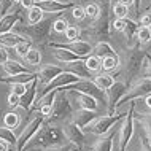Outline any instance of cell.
I'll list each match as a JSON object with an SVG mask.
<instances>
[{"instance_id":"d6986e66","label":"cell","mask_w":151,"mask_h":151,"mask_svg":"<svg viewBox=\"0 0 151 151\" xmlns=\"http://www.w3.org/2000/svg\"><path fill=\"white\" fill-rule=\"evenodd\" d=\"M138 22L135 21V19L132 18H127L126 19V29H124V37H126V42H127V48H132L135 46V45H138L137 42V30H138Z\"/></svg>"},{"instance_id":"44dd1931","label":"cell","mask_w":151,"mask_h":151,"mask_svg":"<svg viewBox=\"0 0 151 151\" xmlns=\"http://www.w3.org/2000/svg\"><path fill=\"white\" fill-rule=\"evenodd\" d=\"M134 118H135V122L140 126L142 134L151 143V113H137L135 115V111H134Z\"/></svg>"},{"instance_id":"816d5d0a","label":"cell","mask_w":151,"mask_h":151,"mask_svg":"<svg viewBox=\"0 0 151 151\" xmlns=\"http://www.w3.org/2000/svg\"><path fill=\"white\" fill-rule=\"evenodd\" d=\"M35 5V0H21V5L19 6H22L24 10H29L30 6H34Z\"/></svg>"},{"instance_id":"7a4b0ae2","label":"cell","mask_w":151,"mask_h":151,"mask_svg":"<svg viewBox=\"0 0 151 151\" xmlns=\"http://www.w3.org/2000/svg\"><path fill=\"white\" fill-rule=\"evenodd\" d=\"M73 111H75V108H73L65 89H62V91L58 89V92L54 96V100L51 104V113L45 119L48 122H54V124H62V122L72 119Z\"/></svg>"},{"instance_id":"4316f807","label":"cell","mask_w":151,"mask_h":151,"mask_svg":"<svg viewBox=\"0 0 151 151\" xmlns=\"http://www.w3.org/2000/svg\"><path fill=\"white\" fill-rule=\"evenodd\" d=\"M91 80L94 81V84H96L97 88H100L102 91H107V89L116 81V76L111 75V73L104 72V73H97V75L94 76V78H91Z\"/></svg>"},{"instance_id":"277c9868","label":"cell","mask_w":151,"mask_h":151,"mask_svg":"<svg viewBox=\"0 0 151 151\" xmlns=\"http://www.w3.org/2000/svg\"><path fill=\"white\" fill-rule=\"evenodd\" d=\"M127 111V110H124V111H115L111 113V115H107V116H96L91 122H88L86 126L83 127L84 134H92V135H104V134H107L110 129L113 127V126L116 124L118 121L121 119L122 116H124V113Z\"/></svg>"},{"instance_id":"ba28073f","label":"cell","mask_w":151,"mask_h":151,"mask_svg":"<svg viewBox=\"0 0 151 151\" xmlns=\"http://www.w3.org/2000/svg\"><path fill=\"white\" fill-rule=\"evenodd\" d=\"M127 88H129V84L121 78V80H116L115 83L105 91V94H107V107H108L110 115L116 111L118 104H119V100L122 99V96L127 92Z\"/></svg>"},{"instance_id":"f1b7e54d","label":"cell","mask_w":151,"mask_h":151,"mask_svg":"<svg viewBox=\"0 0 151 151\" xmlns=\"http://www.w3.org/2000/svg\"><path fill=\"white\" fill-rule=\"evenodd\" d=\"M100 60H102V70L107 72V73L116 70V68L121 65V58H119V54L107 56V58H104V59H100Z\"/></svg>"},{"instance_id":"7402d4cb","label":"cell","mask_w":151,"mask_h":151,"mask_svg":"<svg viewBox=\"0 0 151 151\" xmlns=\"http://www.w3.org/2000/svg\"><path fill=\"white\" fill-rule=\"evenodd\" d=\"M96 116H97V111H91V110L78 108V110H75V111H73L72 121H73V122H76V124H78L80 127L83 129L84 126H86L88 122H91Z\"/></svg>"},{"instance_id":"f907efd6","label":"cell","mask_w":151,"mask_h":151,"mask_svg":"<svg viewBox=\"0 0 151 151\" xmlns=\"http://www.w3.org/2000/svg\"><path fill=\"white\" fill-rule=\"evenodd\" d=\"M38 111H40V115H42L43 118H48L50 113H51V105H42Z\"/></svg>"},{"instance_id":"d590c367","label":"cell","mask_w":151,"mask_h":151,"mask_svg":"<svg viewBox=\"0 0 151 151\" xmlns=\"http://www.w3.org/2000/svg\"><path fill=\"white\" fill-rule=\"evenodd\" d=\"M137 42L140 46H145V45H148L151 42V32L148 27H143V26H140L138 27V30H137Z\"/></svg>"},{"instance_id":"5bb4252c","label":"cell","mask_w":151,"mask_h":151,"mask_svg":"<svg viewBox=\"0 0 151 151\" xmlns=\"http://www.w3.org/2000/svg\"><path fill=\"white\" fill-rule=\"evenodd\" d=\"M38 76H35L32 81H29V83H26V92L21 96V99H19V107H21L22 110H30L32 105H34V102L37 99V94H38Z\"/></svg>"},{"instance_id":"680465c9","label":"cell","mask_w":151,"mask_h":151,"mask_svg":"<svg viewBox=\"0 0 151 151\" xmlns=\"http://www.w3.org/2000/svg\"><path fill=\"white\" fill-rule=\"evenodd\" d=\"M148 29H150V32H151V26H150V27H148Z\"/></svg>"},{"instance_id":"9f6ffc18","label":"cell","mask_w":151,"mask_h":151,"mask_svg":"<svg viewBox=\"0 0 151 151\" xmlns=\"http://www.w3.org/2000/svg\"><path fill=\"white\" fill-rule=\"evenodd\" d=\"M72 151H81V150L78 148V146H73V148H72Z\"/></svg>"},{"instance_id":"1f68e13d","label":"cell","mask_w":151,"mask_h":151,"mask_svg":"<svg viewBox=\"0 0 151 151\" xmlns=\"http://www.w3.org/2000/svg\"><path fill=\"white\" fill-rule=\"evenodd\" d=\"M22 58H24V62H26V64L38 65L40 62H42V52H40V50H37V48H30V50L27 51Z\"/></svg>"},{"instance_id":"d4e9b609","label":"cell","mask_w":151,"mask_h":151,"mask_svg":"<svg viewBox=\"0 0 151 151\" xmlns=\"http://www.w3.org/2000/svg\"><path fill=\"white\" fill-rule=\"evenodd\" d=\"M92 54L97 56L99 59H104L107 56H113V54H118L116 50L110 45V42H99L96 45H92Z\"/></svg>"},{"instance_id":"ffe728a7","label":"cell","mask_w":151,"mask_h":151,"mask_svg":"<svg viewBox=\"0 0 151 151\" xmlns=\"http://www.w3.org/2000/svg\"><path fill=\"white\" fill-rule=\"evenodd\" d=\"M19 14H21L19 11H10V13H5V16H0V34L13 30L16 22L21 21V16Z\"/></svg>"},{"instance_id":"603a6c76","label":"cell","mask_w":151,"mask_h":151,"mask_svg":"<svg viewBox=\"0 0 151 151\" xmlns=\"http://www.w3.org/2000/svg\"><path fill=\"white\" fill-rule=\"evenodd\" d=\"M2 68H3V72H5L6 76H14V75L29 73V70H27L21 62H18V60H14V59H8L6 62L2 65Z\"/></svg>"},{"instance_id":"3957f363","label":"cell","mask_w":151,"mask_h":151,"mask_svg":"<svg viewBox=\"0 0 151 151\" xmlns=\"http://www.w3.org/2000/svg\"><path fill=\"white\" fill-rule=\"evenodd\" d=\"M145 50H142L140 45H135L132 48H127V56L124 59L122 65V80L130 84L134 80L142 76V62H143Z\"/></svg>"},{"instance_id":"f5cc1de1","label":"cell","mask_w":151,"mask_h":151,"mask_svg":"<svg viewBox=\"0 0 151 151\" xmlns=\"http://www.w3.org/2000/svg\"><path fill=\"white\" fill-rule=\"evenodd\" d=\"M150 51V54H151V50ZM142 76H146V78H151V59H150V64H148V67H146V70L142 73Z\"/></svg>"},{"instance_id":"4fadbf2b","label":"cell","mask_w":151,"mask_h":151,"mask_svg":"<svg viewBox=\"0 0 151 151\" xmlns=\"http://www.w3.org/2000/svg\"><path fill=\"white\" fill-rule=\"evenodd\" d=\"M81 78H78V76L75 75V73H72V72H67V70H64L62 73H59L58 76H56L52 81H50V83L46 84V86L43 88V91L42 92H46V91H54V89H64V88H68V86H72V84H75V83H78ZM40 94V92H38ZM37 94V96H38Z\"/></svg>"},{"instance_id":"db71d44e","label":"cell","mask_w":151,"mask_h":151,"mask_svg":"<svg viewBox=\"0 0 151 151\" xmlns=\"http://www.w3.org/2000/svg\"><path fill=\"white\" fill-rule=\"evenodd\" d=\"M10 143L8 142H5V140H0V151H10Z\"/></svg>"},{"instance_id":"f546056e","label":"cell","mask_w":151,"mask_h":151,"mask_svg":"<svg viewBox=\"0 0 151 151\" xmlns=\"http://www.w3.org/2000/svg\"><path fill=\"white\" fill-rule=\"evenodd\" d=\"M84 65L91 73H99L102 70V60L94 54H89L88 58H84Z\"/></svg>"},{"instance_id":"9c48e42d","label":"cell","mask_w":151,"mask_h":151,"mask_svg":"<svg viewBox=\"0 0 151 151\" xmlns=\"http://www.w3.org/2000/svg\"><path fill=\"white\" fill-rule=\"evenodd\" d=\"M64 89H73V91L89 94V96H92L94 99L99 102V105L107 104V94H105V91H102L100 88H97L92 80H80L78 83L72 84V86H68V88H64Z\"/></svg>"},{"instance_id":"f6af8a7d","label":"cell","mask_w":151,"mask_h":151,"mask_svg":"<svg viewBox=\"0 0 151 151\" xmlns=\"http://www.w3.org/2000/svg\"><path fill=\"white\" fill-rule=\"evenodd\" d=\"M10 86H11V92L19 97L26 92V83H14V84H10Z\"/></svg>"},{"instance_id":"2e32d148","label":"cell","mask_w":151,"mask_h":151,"mask_svg":"<svg viewBox=\"0 0 151 151\" xmlns=\"http://www.w3.org/2000/svg\"><path fill=\"white\" fill-rule=\"evenodd\" d=\"M35 5L43 10V13L58 14L72 6V2H59V0H35Z\"/></svg>"},{"instance_id":"94428289","label":"cell","mask_w":151,"mask_h":151,"mask_svg":"<svg viewBox=\"0 0 151 151\" xmlns=\"http://www.w3.org/2000/svg\"><path fill=\"white\" fill-rule=\"evenodd\" d=\"M108 2H110V0H108Z\"/></svg>"},{"instance_id":"74e56055","label":"cell","mask_w":151,"mask_h":151,"mask_svg":"<svg viewBox=\"0 0 151 151\" xmlns=\"http://www.w3.org/2000/svg\"><path fill=\"white\" fill-rule=\"evenodd\" d=\"M64 35H65V42H73V40L80 38V27H76V26H67Z\"/></svg>"},{"instance_id":"7bdbcfd3","label":"cell","mask_w":151,"mask_h":151,"mask_svg":"<svg viewBox=\"0 0 151 151\" xmlns=\"http://www.w3.org/2000/svg\"><path fill=\"white\" fill-rule=\"evenodd\" d=\"M138 26H143V27H150L151 26V11H143L138 16Z\"/></svg>"},{"instance_id":"6f0895ef","label":"cell","mask_w":151,"mask_h":151,"mask_svg":"<svg viewBox=\"0 0 151 151\" xmlns=\"http://www.w3.org/2000/svg\"><path fill=\"white\" fill-rule=\"evenodd\" d=\"M138 3H140V0H135V8L138 6ZM137 13H138V11H137Z\"/></svg>"},{"instance_id":"83f0119b","label":"cell","mask_w":151,"mask_h":151,"mask_svg":"<svg viewBox=\"0 0 151 151\" xmlns=\"http://www.w3.org/2000/svg\"><path fill=\"white\" fill-rule=\"evenodd\" d=\"M37 76V73H22V75H14V76H0V83L5 84H14V83H29Z\"/></svg>"},{"instance_id":"11a10c76","label":"cell","mask_w":151,"mask_h":151,"mask_svg":"<svg viewBox=\"0 0 151 151\" xmlns=\"http://www.w3.org/2000/svg\"><path fill=\"white\" fill-rule=\"evenodd\" d=\"M145 104H146V107H148V108L151 110V94L145 96Z\"/></svg>"},{"instance_id":"8992f818","label":"cell","mask_w":151,"mask_h":151,"mask_svg":"<svg viewBox=\"0 0 151 151\" xmlns=\"http://www.w3.org/2000/svg\"><path fill=\"white\" fill-rule=\"evenodd\" d=\"M148 94H151V78H146V76H138L137 80H134L132 83L129 84L127 92L122 96V99L119 100L118 107H119V105H121V107H122V105H127L129 102L142 99V97L148 96Z\"/></svg>"},{"instance_id":"e575fe53","label":"cell","mask_w":151,"mask_h":151,"mask_svg":"<svg viewBox=\"0 0 151 151\" xmlns=\"http://www.w3.org/2000/svg\"><path fill=\"white\" fill-rule=\"evenodd\" d=\"M84 13H86V18H89L91 21H94V19H97L102 13V5H99V3H88L86 6H84Z\"/></svg>"},{"instance_id":"ee69618b","label":"cell","mask_w":151,"mask_h":151,"mask_svg":"<svg viewBox=\"0 0 151 151\" xmlns=\"http://www.w3.org/2000/svg\"><path fill=\"white\" fill-rule=\"evenodd\" d=\"M138 150H140V151H151V143L148 142V138H146L143 134H142V130H140V142H138Z\"/></svg>"},{"instance_id":"836d02e7","label":"cell","mask_w":151,"mask_h":151,"mask_svg":"<svg viewBox=\"0 0 151 151\" xmlns=\"http://www.w3.org/2000/svg\"><path fill=\"white\" fill-rule=\"evenodd\" d=\"M43 10H40L37 5L34 6H30L29 10H27V22L29 24H37V22H40L43 19Z\"/></svg>"},{"instance_id":"6da1fadb","label":"cell","mask_w":151,"mask_h":151,"mask_svg":"<svg viewBox=\"0 0 151 151\" xmlns=\"http://www.w3.org/2000/svg\"><path fill=\"white\" fill-rule=\"evenodd\" d=\"M111 5L105 8L104 13L97 19L91 21V24L84 26L83 29H80V38L88 42L89 45H96L99 42H108L111 37Z\"/></svg>"},{"instance_id":"30bf717a","label":"cell","mask_w":151,"mask_h":151,"mask_svg":"<svg viewBox=\"0 0 151 151\" xmlns=\"http://www.w3.org/2000/svg\"><path fill=\"white\" fill-rule=\"evenodd\" d=\"M59 126H60V129H62V132L65 135V140H67L68 143L78 146V148L84 145V137H86V134H84V130L81 129L76 122H73L70 119V121H65Z\"/></svg>"},{"instance_id":"c3c4849f","label":"cell","mask_w":151,"mask_h":151,"mask_svg":"<svg viewBox=\"0 0 151 151\" xmlns=\"http://www.w3.org/2000/svg\"><path fill=\"white\" fill-rule=\"evenodd\" d=\"M10 59V54H8V50L5 46H2V45H0V65H3L6 62V60Z\"/></svg>"},{"instance_id":"4dcf8cb0","label":"cell","mask_w":151,"mask_h":151,"mask_svg":"<svg viewBox=\"0 0 151 151\" xmlns=\"http://www.w3.org/2000/svg\"><path fill=\"white\" fill-rule=\"evenodd\" d=\"M19 122H21V116L16 111H8V113H5V116H3V126L8 129H11V130L18 127Z\"/></svg>"},{"instance_id":"60d3db41","label":"cell","mask_w":151,"mask_h":151,"mask_svg":"<svg viewBox=\"0 0 151 151\" xmlns=\"http://www.w3.org/2000/svg\"><path fill=\"white\" fill-rule=\"evenodd\" d=\"M72 16H73V19L75 21H84L86 19V13H84V6H81V5H75L72 8Z\"/></svg>"},{"instance_id":"e0dca14e","label":"cell","mask_w":151,"mask_h":151,"mask_svg":"<svg viewBox=\"0 0 151 151\" xmlns=\"http://www.w3.org/2000/svg\"><path fill=\"white\" fill-rule=\"evenodd\" d=\"M62 72H64V68L58 67V65H51V64L43 65V67L40 68V72L37 73V76H38V83L45 88L50 81H52L59 73H62Z\"/></svg>"},{"instance_id":"681fc988","label":"cell","mask_w":151,"mask_h":151,"mask_svg":"<svg viewBox=\"0 0 151 151\" xmlns=\"http://www.w3.org/2000/svg\"><path fill=\"white\" fill-rule=\"evenodd\" d=\"M118 2L122 3V5H126V6H129V14H130V10L137 11V8H135V0H118Z\"/></svg>"},{"instance_id":"ac0fdd59","label":"cell","mask_w":151,"mask_h":151,"mask_svg":"<svg viewBox=\"0 0 151 151\" xmlns=\"http://www.w3.org/2000/svg\"><path fill=\"white\" fill-rule=\"evenodd\" d=\"M64 70L67 72H72L75 73L78 78L81 80H91V72L86 68V65H84V59H76V60H72V62H65L64 64Z\"/></svg>"},{"instance_id":"8d00e7d4","label":"cell","mask_w":151,"mask_h":151,"mask_svg":"<svg viewBox=\"0 0 151 151\" xmlns=\"http://www.w3.org/2000/svg\"><path fill=\"white\" fill-rule=\"evenodd\" d=\"M0 140H5L8 142L10 145H13V148H14V143H16V135H14V132L11 129H8V127H0Z\"/></svg>"},{"instance_id":"b9f144b4","label":"cell","mask_w":151,"mask_h":151,"mask_svg":"<svg viewBox=\"0 0 151 151\" xmlns=\"http://www.w3.org/2000/svg\"><path fill=\"white\" fill-rule=\"evenodd\" d=\"M126 29V19H113L111 21V32H116V34H122Z\"/></svg>"},{"instance_id":"bcb514c9","label":"cell","mask_w":151,"mask_h":151,"mask_svg":"<svg viewBox=\"0 0 151 151\" xmlns=\"http://www.w3.org/2000/svg\"><path fill=\"white\" fill-rule=\"evenodd\" d=\"M19 99H21V97H19V96H16V94H13V92H11V94H8V105H10V107L11 108H18L19 107Z\"/></svg>"},{"instance_id":"9a60e30c","label":"cell","mask_w":151,"mask_h":151,"mask_svg":"<svg viewBox=\"0 0 151 151\" xmlns=\"http://www.w3.org/2000/svg\"><path fill=\"white\" fill-rule=\"evenodd\" d=\"M118 124V122H116ZM116 124L104 135H97V140L92 143L91 151H113L115 150V134H116Z\"/></svg>"},{"instance_id":"5b68a950","label":"cell","mask_w":151,"mask_h":151,"mask_svg":"<svg viewBox=\"0 0 151 151\" xmlns=\"http://www.w3.org/2000/svg\"><path fill=\"white\" fill-rule=\"evenodd\" d=\"M52 21L54 19H42L37 24H27L24 27H19V34L32 43H43L51 34Z\"/></svg>"},{"instance_id":"8fae6325","label":"cell","mask_w":151,"mask_h":151,"mask_svg":"<svg viewBox=\"0 0 151 151\" xmlns=\"http://www.w3.org/2000/svg\"><path fill=\"white\" fill-rule=\"evenodd\" d=\"M50 46H60V48H65V50L75 52L78 58L84 59L88 58L89 54H92V45H89L88 42L81 38H76L73 42H51Z\"/></svg>"},{"instance_id":"ab89813d","label":"cell","mask_w":151,"mask_h":151,"mask_svg":"<svg viewBox=\"0 0 151 151\" xmlns=\"http://www.w3.org/2000/svg\"><path fill=\"white\" fill-rule=\"evenodd\" d=\"M30 48H32V42H29V40L26 38V40H22V42H19L18 45H16L14 51H16V54H18V56H24L27 51L30 50Z\"/></svg>"},{"instance_id":"7c38bea8","label":"cell","mask_w":151,"mask_h":151,"mask_svg":"<svg viewBox=\"0 0 151 151\" xmlns=\"http://www.w3.org/2000/svg\"><path fill=\"white\" fill-rule=\"evenodd\" d=\"M65 92H67L70 102H75V104L78 105V108L91 110V111H97V110H99V102L94 99L92 96H89V94L73 91V89H65Z\"/></svg>"},{"instance_id":"91938a15","label":"cell","mask_w":151,"mask_h":151,"mask_svg":"<svg viewBox=\"0 0 151 151\" xmlns=\"http://www.w3.org/2000/svg\"><path fill=\"white\" fill-rule=\"evenodd\" d=\"M10 151H16V150H10Z\"/></svg>"},{"instance_id":"7dc6e473","label":"cell","mask_w":151,"mask_h":151,"mask_svg":"<svg viewBox=\"0 0 151 151\" xmlns=\"http://www.w3.org/2000/svg\"><path fill=\"white\" fill-rule=\"evenodd\" d=\"M75 145L72 143H64V145H59V146H52V148H48V150H42V151H72V148Z\"/></svg>"},{"instance_id":"52a82bcc","label":"cell","mask_w":151,"mask_h":151,"mask_svg":"<svg viewBox=\"0 0 151 151\" xmlns=\"http://www.w3.org/2000/svg\"><path fill=\"white\" fill-rule=\"evenodd\" d=\"M45 118L40 115V111L35 113V116L30 121H27V124L24 126L19 132V135H16V143H14V150L16 151H22V148L26 146V143L32 138V135L37 132V129L40 127V124L43 122Z\"/></svg>"},{"instance_id":"d6a6232c","label":"cell","mask_w":151,"mask_h":151,"mask_svg":"<svg viewBox=\"0 0 151 151\" xmlns=\"http://www.w3.org/2000/svg\"><path fill=\"white\" fill-rule=\"evenodd\" d=\"M111 14L116 19H127L129 18V6L122 5V3L116 2L111 5Z\"/></svg>"},{"instance_id":"484cf974","label":"cell","mask_w":151,"mask_h":151,"mask_svg":"<svg viewBox=\"0 0 151 151\" xmlns=\"http://www.w3.org/2000/svg\"><path fill=\"white\" fill-rule=\"evenodd\" d=\"M52 48V58L56 60H59V62H72V60H76V59H81L78 56L75 54V52L65 50V48H60V46H51Z\"/></svg>"},{"instance_id":"cb8c5ba5","label":"cell","mask_w":151,"mask_h":151,"mask_svg":"<svg viewBox=\"0 0 151 151\" xmlns=\"http://www.w3.org/2000/svg\"><path fill=\"white\" fill-rule=\"evenodd\" d=\"M26 40V37H22L19 32H14V30H10V32H5V34H0V45L5 48H14L19 42Z\"/></svg>"},{"instance_id":"f35d334b","label":"cell","mask_w":151,"mask_h":151,"mask_svg":"<svg viewBox=\"0 0 151 151\" xmlns=\"http://www.w3.org/2000/svg\"><path fill=\"white\" fill-rule=\"evenodd\" d=\"M67 26H68V22L65 18H58V19L52 21V30H54L56 34H64L65 29H67Z\"/></svg>"}]
</instances>
